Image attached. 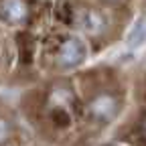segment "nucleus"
Returning a JSON list of instances; mask_svg holds the SVG:
<instances>
[{
    "instance_id": "f257e3e1",
    "label": "nucleus",
    "mask_w": 146,
    "mask_h": 146,
    "mask_svg": "<svg viewBox=\"0 0 146 146\" xmlns=\"http://www.w3.org/2000/svg\"><path fill=\"white\" fill-rule=\"evenodd\" d=\"M116 110H118V104L112 96H98L94 102L89 104V114L94 120H100V122H108L116 116Z\"/></svg>"
},
{
    "instance_id": "7ed1b4c3",
    "label": "nucleus",
    "mask_w": 146,
    "mask_h": 146,
    "mask_svg": "<svg viewBox=\"0 0 146 146\" xmlns=\"http://www.w3.org/2000/svg\"><path fill=\"white\" fill-rule=\"evenodd\" d=\"M77 25L87 35H100L106 29V18H104V14H100L94 8H85L77 14Z\"/></svg>"
},
{
    "instance_id": "423d86ee",
    "label": "nucleus",
    "mask_w": 146,
    "mask_h": 146,
    "mask_svg": "<svg viewBox=\"0 0 146 146\" xmlns=\"http://www.w3.org/2000/svg\"><path fill=\"white\" fill-rule=\"evenodd\" d=\"M69 100H71V96H69V91H65V89H57L53 94V102H57V104H69Z\"/></svg>"
},
{
    "instance_id": "0eeeda50",
    "label": "nucleus",
    "mask_w": 146,
    "mask_h": 146,
    "mask_svg": "<svg viewBox=\"0 0 146 146\" xmlns=\"http://www.w3.org/2000/svg\"><path fill=\"white\" fill-rule=\"evenodd\" d=\"M8 134H10V128H8L6 120L0 118V142H4V140L8 138Z\"/></svg>"
},
{
    "instance_id": "39448f33",
    "label": "nucleus",
    "mask_w": 146,
    "mask_h": 146,
    "mask_svg": "<svg viewBox=\"0 0 146 146\" xmlns=\"http://www.w3.org/2000/svg\"><path fill=\"white\" fill-rule=\"evenodd\" d=\"M144 36H146V23H144V21H138L136 27H134L132 33H130V43H140Z\"/></svg>"
},
{
    "instance_id": "20e7f679",
    "label": "nucleus",
    "mask_w": 146,
    "mask_h": 146,
    "mask_svg": "<svg viewBox=\"0 0 146 146\" xmlns=\"http://www.w3.org/2000/svg\"><path fill=\"white\" fill-rule=\"evenodd\" d=\"M0 10L8 23H23L27 18V6L23 0H4Z\"/></svg>"
},
{
    "instance_id": "f03ea898",
    "label": "nucleus",
    "mask_w": 146,
    "mask_h": 146,
    "mask_svg": "<svg viewBox=\"0 0 146 146\" xmlns=\"http://www.w3.org/2000/svg\"><path fill=\"white\" fill-rule=\"evenodd\" d=\"M83 57H85V49L79 39H67L59 49V63L65 67L79 65L83 61Z\"/></svg>"
},
{
    "instance_id": "6e6552de",
    "label": "nucleus",
    "mask_w": 146,
    "mask_h": 146,
    "mask_svg": "<svg viewBox=\"0 0 146 146\" xmlns=\"http://www.w3.org/2000/svg\"><path fill=\"white\" fill-rule=\"evenodd\" d=\"M144 136H146V122H144Z\"/></svg>"
}]
</instances>
